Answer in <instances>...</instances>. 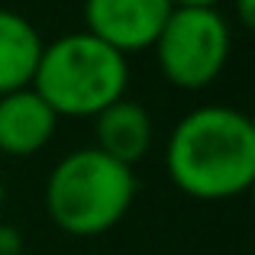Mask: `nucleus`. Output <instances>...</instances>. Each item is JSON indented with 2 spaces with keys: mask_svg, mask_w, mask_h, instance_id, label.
Here are the masks:
<instances>
[{
  "mask_svg": "<svg viewBox=\"0 0 255 255\" xmlns=\"http://www.w3.org/2000/svg\"><path fill=\"white\" fill-rule=\"evenodd\" d=\"M136 197L132 168L113 162L100 149H78L52 168L45 184V204L62 230L94 236L110 230Z\"/></svg>",
  "mask_w": 255,
  "mask_h": 255,
  "instance_id": "3",
  "label": "nucleus"
},
{
  "mask_svg": "<svg viewBox=\"0 0 255 255\" xmlns=\"http://www.w3.org/2000/svg\"><path fill=\"white\" fill-rule=\"evenodd\" d=\"M0 204H3V181H0Z\"/></svg>",
  "mask_w": 255,
  "mask_h": 255,
  "instance_id": "12",
  "label": "nucleus"
},
{
  "mask_svg": "<svg viewBox=\"0 0 255 255\" xmlns=\"http://www.w3.org/2000/svg\"><path fill=\"white\" fill-rule=\"evenodd\" d=\"M55 113L32 87L0 94V149L10 155H29L42 149L55 132Z\"/></svg>",
  "mask_w": 255,
  "mask_h": 255,
  "instance_id": "6",
  "label": "nucleus"
},
{
  "mask_svg": "<svg viewBox=\"0 0 255 255\" xmlns=\"http://www.w3.org/2000/svg\"><path fill=\"white\" fill-rule=\"evenodd\" d=\"M129 81L126 55L91 32H68L42 45L32 91L52 107L55 117H97L117 104Z\"/></svg>",
  "mask_w": 255,
  "mask_h": 255,
  "instance_id": "2",
  "label": "nucleus"
},
{
  "mask_svg": "<svg viewBox=\"0 0 255 255\" xmlns=\"http://www.w3.org/2000/svg\"><path fill=\"white\" fill-rule=\"evenodd\" d=\"M42 39L26 16L0 6V94L29 87L36 75Z\"/></svg>",
  "mask_w": 255,
  "mask_h": 255,
  "instance_id": "8",
  "label": "nucleus"
},
{
  "mask_svg": "<svg viewBox=\"0 0 255 255\" xmlns=\"http://www.w3.org/2000/svg\"><path fill=\"white\" fill-rule=\"evenodd\" d=\"M220 0H171V6H217Z\"/></svg>",
  "mask_w": 255,
  "mask_h": 255,
  "instance_id": "11",
  "label": "nucleus"
},
{
  "mask_svg": "<svg viewBox=\"0 0 255 255\" xmlns=\"http://www.w3.org/2000/svg\"><path fill=\"white\" fill-rule=\"evenodd\" d=\"M236 13H239L243 26H252L255 23V0H236Z\"/></svg>",
  "mask_w": 255,
  "mask_h": 255,
  "instance_id": "10",
  "label": "nucleus"
},
{
  "mask_svg": "<svg viewBox=\"0 0 255 255\" xmlns=\"http://www.w3.org/2000/svg\"><path fill=\"white\" fill-rule=\"evenodd\" d=\"M23 249V239L10 223H0V255H16Z\"/></svg>",
  "mask_w": 255,
  "mask_h": 255,
  "instance_id": "9",
  "label": "nucleus"
},
{
  "mask_svg": "<svg viewBox=\"0 0 255 255\" xmlns=\"http://www.w3.org/2000/svg\"><path fill=\"white\" fill-rule=\"evenodd\" d=\"M171 181L204 200L243 194L255 178V126L233 107H197L168 136Z\"/></svg>",
  "mask_w": 255,
  "mask_h": 255,
  "instance_id": "1",
  "label": "nucleus"
},
{
  "mask_svg": "<svg viewBox=\"0 0 255 255\" xmlns=\"http://www.w3.org/2000/svg\"><path fill=\"white\" fill-rule=\"evenodd\" d=\"M94 132H97L94 149H100L104 155H110L113 162L126 165V168H132L152 145V117L145 113L142 104L120 97L117 104L104 107L94 117Z\"/></svg>",
  "mask_w": 255,
  "mask_h": 255,
  "instance_id": "7",
  "label": "nucleus"
},
{
  "mask_svg": "<svg viewBox=\"0 0 255 255\" xmlns=\"http://www.w3.org/2000/svg\"><path fill=\"white\" fill-rule=\"evenodd\" d=\"M171 10V0H84V32L126 55L155 42Z\"/></svg>",
  "mask_w": 255,
  "mask_h": 255,
  "instance_id": "5",
  "label": "nucleus"
},
{
  "mask_svg": "<svg viewBox=\"0 0 255 255\" xmlns=\"http://www.w3.org/2000/svg\"><path fill=\"white\" fill-rule=\"evenodd\" d=\"M152 45L165 78L197 91L223 71L230 58V29L217 6H174Z\"/></svg>",
  "mask_w": 255,
  "mask_h": 255,
  "instance_id": "4",
  "label": "nucleus"
}]
</instances>
